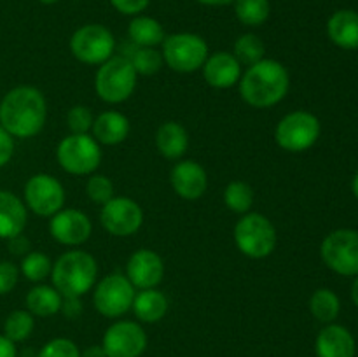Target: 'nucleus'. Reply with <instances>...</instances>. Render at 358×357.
Returning a JSON list of instances; mask_svg holds the SVG:
<instances>
[{
	"instance_id": "obj_26",
	"label": "nucleus",
	"mask_w": 358,
	"mask_h": 357,
	"mask_svg": "<svg viewBox=\"0 0 358 357\" xmlns=\"http://www.w3.org/2000/svg\"><path fill=\"white\" fill-rule=\"evenodd\" d=\"M128 35L140 48H154L157 44H163L164 41V30L161 23L149 16L133 18L128 27Z\"/></svg>"
},
{
	"instance_id": "obj_2",
	"label": "nucleus",
	"mask_w": 358,
	"mask_h": 357,
	"mask_svg": "<svg viewBox=\"0 0 358 357\" xmlns=\"http://www.w3.org/2000/svg\"><path fill=\"white\" fill-rule=\"evenodd\" d=\"M290 77L285 66L276 59L262 58L248 66L240 79V94L250 107L268 108L287 97Z\"/></svg>"
},
{
	"instance_id": "obj_34",
	"label": "nucleus",
	"mask_w": 358,
	"mask_h": 357,
	"mask_svg": "<svg viewBox=\"0 0 358 357\" xmlns=\"http://www.w3.org/2000/svg\"><path fill=\"white\" fill-rule=\"evenodd\" d=\"M86 192L91 202L103 205L114 198V184L105 175H91L86 184Z\"/></svg>"
},
{
	"instance_id": "obj_37",
	"label": "nucleus",
	"mask_w": 358,
	"mask_h": 357,
	"mask_svg": "<svg viewBox=\"0 0 358 357\" xmlns=\"http://www.w3.org/2000/svg\"><path fill=\"white\" fill-rule=\"evenodd\" d=\"M20 279V268L10 261H0V296L9 294Z\"/></svg>"
},
{
	"instance_id": "obj_28",
	"label": "nucleus",
	"mask_w": 358,
	"mask_h": 357,
	"mask_svg": "<svg viewBox=\"0 0 358 357\" xmlns=\"http://www.w3.org/2000/svg\"><path fill=\"white\" fill-rule=\"evenodd\" d=\"M35 328L34 315L28 310H14L10 312L3 322V336L9 338L13 343L24 342L30 338Z\"/></svg>"
},
{
	"instance_id": "obj_14",
	"label": "nucleus",
	"mask_w": 358,
	"mask_h": 357,
	"mask_svg": "<svg viewBox=\"0 0 358 357\" xmlns=\"http://www.w3.org/2000/svg\"><path fill=\"white\" fill-rule=\"evenodd\" d=\"M100 223L114 237H129L136 233L143 223V212L136 202L126 196L108 200L100 212Z\"/></svg>"
},
{
	"instance_id": "obj_8",
	"label": "nucleus",
	"mask_w": 358,
	"mask_h": 357,
	"mask_svg": "<svg viewBox=\"0 0 358 357\" xmlns=\"http://www.w3.org/2000/svg\"><path fill=\"white\" fill-rule=\"evenodd\" d=\"M320 136V121L315 114L306 111H294L282 118L276 125L275 139L282 149L289 153H303Z\"/></svg>"
},
{
	"instance_id": "obj_5",
	"label": "nucleus",
	"mask_w": 358,
	"mask_h": 357,
	"mask_svg": "<svg viewBox=\"0 0 358 357\" xmlns=\"http://www.w3.org/2000/svg\"><path fill=\"white\" fill-rule=\"evenodd\" d=\"M234 241L245 255L261 259L275 251L276 230L262 214L247 212L234 226Z\"/></svg>"
},
{
	"instance_id": "obj_42",
	"label": "nucleus",
	"mask_w": 358,
	"mask_h": 357,
	"mask_svg": "<svg viewBox=\"0 0 358 357\" xmlns=\"http://www.w3.org/2000/svg\"><path fill=\"white\" fill-rule=\"evenodd\" d=\"M0 357H17L16 343H13L3 335H0Z\"/></svg>"
},
{
	"instance_id": "obj_32",
	"label": "nucleus",
	"mask_w": 358,
	"mask_h": 357,
	"mask_svg": "<svg viewBox=\"0 0 358 357\" xmlns=\"http://www.w3.org/2000/svg\"><path fill=\"white\" fill-rule=\"evenodd\" d=\"M21 273L27 276L31 282H42L44 279H48L52 272L51 259L44 254V252H28L27 255H23L20 266Z\"/></svg>"
},
{
	"instance_id": "obj_33",
	"label": "nucleus",
	"mask_w": 358,
	"mask_h": 357,
	"mask_svg": "<svg viewBox=\"0 0 358 357\" xmlns=\"http://www.w3.org/2000/svg\"><path fill=\"white\" fill-rule=\"evenodd\" d=\"M133 69L136 74H142V76H154L161 70L163 66V55L159 51H156L154 48H140L133 52V56L129 58Z\"/></svg>"
},
{
	"instance_id": "obj_17",
	"label": "nucleus",
	"mask_w": 358,
	"mask_h": 357,
	"mask_svg": "<svg viewBox=\"0 0 358 357\" xmlns=\"http://www.w3.org/2000/svg\"><path fill=\"white\" fill-rule=\"evenodd\" d=\"M170 181L175 192L184 200L201 198L208 188V175H206L205 168L192 160L180 161L175 164L171 168Z\"/></svg>"
},
{
	"instance_id": "obj_44",
	"label": "nucleus",
	"mask_w": 358,
	"mask_h": 357,
	"mask_svg": "<svg viewBox=\"0 0 358 357\" xmlns=\"http://www.w3.org/2000/svg\"><path fill=\"white\" fill-rule=\"evenodd\" d=\"M199 4H205V6H227V4L234 2V0H198Z\"/></svg>"
},
{
	"instance_id": "obj_29",
	"label": "nucleus",
	"mask_w": 358,
	"mask_h": 357,
	"mask_svg": "<svg viewBox=\"0 0 358 357\" xmlns=\"http://www.w3.org/2000/svg\"><path fill=\"white\" fill-rule=\"evenodd\" d=\"M269 0H234V13L247 27H259L269 18Z\"/></svg>"
},
{
	"instance_id": "obj_43",
	"label": "nucleus",
	"mask_w": 358,
	"mask_h": 357,
	"mask_svg": "<svg viewBox=\"0 0 358 357\" xmlns=\"http://www.w3.org/2000/svg\"><path fill=\"white\" fill-rule=\"evenodd\" d=\"M80 357H107V354L101 345H90L80 352Z\"/></svg>"
},
{
	"instance_id": "obj_15",
	"label": "nucleus",
	"mask_w": 358,
	"mask_h": 357,
	"mask_svg": "<svg viewBox=\"0 0 358 357\" xmlns=\"http://www.w3.org/2000/svg\"><path fill=\"white\" fill-rule=\"evenodd\" d=\"M93 224L90 217L76 209H65L56 212L49 220V233L63 245H80L91 237Z\"/></svg>"
},
{
	"instance_id": "obj_38",
	"label": "nucleus",
	"mask_w": 358,
	"mask_h": 357,
	"mask_svg": "<svg viewBox=\"0 0 358 357\" xmlns=\"http://www.w3.org/2000/svg\"><path fill=\"white\" fill-rule=\"evenodd\" d=\"M14 154V136L0 126V168L6 167Z\"/></svg>"
},
{
	"instance_id": "obj_47",
	"label": "nucleus",
	"mask_w": 358,
	"mask_h": 357,
	"mask_svg": "<svg viewBox=\"0 0 358 357\" xmlns=\"http://www.w3.org/2000/svg\"><path fill=\"white\" fill-rule=\"evenodd\" d=\"M38 2H42V4H55V2H58V0H38Z\"/></svg>"
},
{
	"instance_id": "obj_23",
	"label": "nucleus",
	"mask_w": 358,
	"mask_h": 357,
	"mask_svg": "<svg viewBox=\"0 0 358 357\" xmlns=\"http://www.w3.org/2000/svg\"><path fill=\"white\" fill-rule=\"evenodd\" d=\"M157 150L168 160H178L189 147V135L180 122L168 121L157 128L156 133Z\"/></svg>"
},
{
	"instance_id": "obj_13",
	"label": "nucleus",
	"mask_w": 358,
	"mask_h": 357,
	"mask_svg": "<svg viewBox=\"0 0 358 357\" xmlns=\"http://www.w3.org/2000/svg\"><path fill=\"white\" fill-rule=\"evenodd\" d=\"M107 357H140L147 349V332L133 321H119L105 331L101 340Z\"/></svg>"
},
{
	"instance_id": "obj_35",
	"label": "nucleus",
	"mask_w": 358,
	"mask_h": 357,
	"mask_svg": "<svg viewBox=\"0 0 358 357\" xmlns=\"http://www.w3.org/2000/svg\"><path fill=\"white\" fill-rule=\"evenodd\" d=\"M35 357H80V350L72 340L55 338L45 343Z\"/></svg>"
},
{
	"instance_id": "obj_45",
	"label": "nucleus",
	"mask_w": 358,
	"mask_h": 357,
	"mask_svg": "<svg viewBox=\"0 0 358 357\" xmlns=\"http://www.w3.org/2000/svg\"><path fill=\"white\" fill-rule=\"evenodd\" d=\"M352 300H353V303H355L358 307V276H357L355 282H353V286H352Z\"/></svg>"
},
{
	"instance_id": "obj_12",
	"label": "nucleus",
	"mask_w": 358,
	"mask_h": 357,
	"mask_svg": "<svg viewBox=\"0 0 358 357\" xmlns=\"http://www.w3.org/2000/svg\"><path fill=\"white\" fill-rule=\"evenodd\" d=\"M24 203L37 216L52 217L65 205V189L52 175L37 174L24 184Z\"/></svg>"
},
{
	"instance_id": "obj_1",
	"label": "nucleus",
	"mask_w": 358,
	"mask_h": 357,
	"mask_svg": "<svg viewBox=\"0 0 358 357\" xmlns=\"http://www.w3.org/2000/svg\"><path fill=\"white\" fill-rule=\"evenodd\" d=\"M48 105L37 88L17 86L0 102V126L16 139H31L44 128Z\"/></svg>"
},
{
	"instance_id": "obj_36",
	"label": "nucleus",
	"mask_w": 358,
	"mask_h": 357,
	"mask_svg": "<svg viewBox=\"0 0 358 357\" xmlns=\"http://www.w3.org/2000/svg\"><path fill=\"white\" fill-rule=\"evenodd\" d=\"M93 112L86 105H76L66 114V125L72 133H87L93 126Z\"/></svg>"
},
{
	"instance_id": "obj_4",
	"label": "nucleus",
	"mask_w": 358,
	"mask_h": 357,
	"mask_svg": "<svg viewBox=\"0 0 358 357\" xmlns=\"http://www.w3.org/2000/svg\"><path fill=\"white\" fill-rule=\"evenodd\" d=\"M136 88V72L129 58L112 56L101 63L94 77L96 94L107 104H121L128 100Z\"/></svg>"
},
{
	"instance_id": "obj_40",
	"label": "nucleus",
	"mask_w": 358,
	"mask_h": 357,
	"mask_svg": "<svg viewBox=\"0 0 358 357\" xmlns=\"http://www.w3.org/2000/svg\"><path fill=\"white\" fill-rule=\"evenodd\" d=\"M9 252L14 255H27L30 252V240L23 234H16V237L9 238Z\"/></svg>"
},
{
	"instance_id": "obj_9",
	"label": "nucleus",
	"mask_w": 358,
	"mask_h": 357,
	"mask_svg": "<svg viewBox=\"0 0 358 357\" xmlns=\"http://www.w3.org/2000/svg\"><path fill=\"white\" fill-rule=\"evenodd\" d=\"M322 259L332 272L343 276L358 275V231L336 230L325 237L320 248Z\"/></svg>"
},
{
	"instance_id": "obj_30",
	"label": "nucleus",
	"mask_w": 358,
	"mask_h": 357,
	"mask_svg": "<svg viewBox=\"0 0 358 357\" xmlns=\"http://www.w3.org/2000/svg\"><path fill=\"white\" fill-rule=\"evenodd\" d=\"M264 42L255 34H243L236 42H234V58L241 65L252 66L264 58Z\"/></svg>"
},
{
	"instance_id": "obj_41",
	"label": "nucleus",
	"mask_w": 358,
	"mask_h": 357,
	"mask_svg": "<svg viewBox=\"0 0 358 357\" xmlns=\"http://www.w3.org/2000/svg\"><path fill=\"white\" fill-rule=\"evenodd\" d=\"M59 310L65 314L66 318H77L83 314V304H80L79 298H63Z\"/></svg>"
},
{
	"instance_id": "obj_46",
	"label": "nucleus",
	"mask_w": 358,
	"mask_h": 357,
	"mask_svg": "<svg viewBox=\"0 0 358 357\" xmlns=\"http://www.w3.org/2000/svg\"><path fill=\"white\" fill-rule=\"evenodd\" d=\"M352 189H353V195H355V198L358 200V174L355 175V178H353Z\"/></svg>"
},
{
	"instance_id": "obj_10",
	"label": "nucleus",
	"mask_w": 358,
	"mask_h": 357,
	"mask_svg": "<svg viewBox=\"0 0 358 357\" xmlns=\"http://www.w3.org/2000/svg\"><path fill=\"white\" fill-rule=\"evenodd\" d=\"M72 55L87 65H101L112 58L115 38L103 24H84L70 38Z\"/></svg>"
},
{
	"instance_id": "obj_21",
	"label": "nucleus",
	"mask_w": 358,
	"mask_h": 357,
	"mask_svg": "<svg viewBox=\"0 0 358 357\" xmlns=\"http://www.w3.org/2000/svg\"><path fill=\"white\" fill-rule=\"evenodd\" d=\"M93 139L98 144L105 146H117L128 136L129 133V121L124 114L117 111L101 112L91 126Z\"/></svg>"
},
{
	"instance_id": "obj_3",
	"label": "nucleus",
	"mask_w": 358,
	"mask_h": 357,
	"mask_svg": "<svg viewBox=\"0 0 358 357\" xmlns=\"http://www.w3.org/2000/svg\"><path fill=\"white\" fill-rule=\"evenodd\" d=\"M96 259L84 251H69L59 255L51 272L52 287L63 298H80L96 282Z\"/></svg>"
},
{
	"instance_id": "obj_39",
	"label": "nucleus",
	"mask_w": 358,
	"mask_h": 357,
	"mask_svg": "<svg viewBox=\"0 0 358 357\" xmlns=\"http://www.w3.org/2000/svg\"><path fill=\"white\" fill-rule=\"evenodd\" d=\"M150 0H110L112 6L122 14H138L149 6Z\"/></svg>"
},
{
	"instance_id": "obj_22",
	"label": "nucleus",
	"mask_w": 358,
	"mask_h": 357,
	"mask_svg": "<svg viewBox=\"0 0 358 357\" xmlns=\"http://www.w3.org/2000/svg\"><path fill=\"white\" fill-rule=\"evenodd\" d=\"M327 34L336 46L343 49L358 48V13L341 9L329 18Z\"/></svg>"
},
{
	"instance_id": "obj_6",
	"label": "nucleus",
	"mask_w": 358,
	"mask_h": 357,
	"mask_svg": "<svg viewBox=\"0 0 358 357\" xmlns=\"http://www.w3.org/2000/svg\"><path fill=\"white\" fill-rule=\"evenodd\" d=\"M59 167L72 175H90L100 167V144L87 133H72L56 149Z\"/></svg>"
},
{
	"instance_id": "obj_20",
	"label": "nucleus",
	"mask_w": 358,
	"mask_h": 357,
	"mask_svg": "<svg viewBox=\"0 0 358 357\" xmlns=\"http://www.w3.org/2000/svg\"><path fill=\"white\" fill-rule=\"evenodd\" d=\"M28 214L24 203L14 192L0 189V238L9 240L23 233Z\"/></svg>"
},
{
	"instance_id": "obj_27",
	"label": "nucleus",
	"mask_w": 358,
	"mask_h": 357,
	"mask_svg": "<svg viewBox=\"0 0 358 357\" xmlns=\"http://www.w3.org/2000/svg\"><path fill=\"white\" fill-rule=\"evenodd\" d=\"M310 310L313 317L320 322H332L339 315L341 303H339L338 294L331 289H317L310 300Z\"/></svg>"
},
{
	"instance_id": "obj_16",
	"label": "nucleus",
	"mask_w": 358,
	"mask_h": 357,
	"mask_svg": "<svg viewBox=\"0 0 358 357\" xmlns=\"http://www.w3.org/2000/svg\"><path fill=\"white\" fill-rule=\"evenodd\" d=\"M126 276L133 287L138 289H154L159 286L164 276V262L157 252L150 248H140L133 252L126 265Z\"/></svg>"
},
{
	"instance_id": "obj_25",
	"label": "nucleus",
	"mask_w": 358,
	"mask_h": 357,
	"mask_svg": "<svg viewBox=\"0 0 358 357\" xmlns=\"http://www.w3.org/2000/svg\"><path fill=\"white\" fill-rule=\"evenodd\" d=\"M27 308L35 317H51L62 308L63 296L51 286H35L27 294Z\"/></svg>"
},
{
	"instance_id": "obj_24",
	"label": "nucleus",
	"mask_w": 358,
	"mask_h": 357,
	"mask_svg": "<svg viewBox=\"0 0 358 357\" xmlns=\"http://www.w3.org/2000/svg\"><path fill=\"white\" fill-rule=\"evenodd\" d=\"M131 308L138 321L154 324L166 315L168 300L161 290L143 289L138 294H135Z\"/></svg>"
},
{
	"instance_id": "obj_11",
	"label": "nucleus",
	"mask_w": 358,
	"mask_h": 357,
	"mask_svg": "<svg viewBox=\"0 0 358 357\" xmlns=\"http://www.w3.org/2000/svg\"><path fill=\"white\" fill-rule=\"evenodd\" d=\"M135 287L128 276L112 273L101 279L94 287L93 303L103 317H121L131 308L135 300Z\"/></svg>"
},
{
	"instance_id": "obj_7",
	"label": "nucleus",
	"mask_w": 358,
	"mask_h": 357,
	"mask_svg": "<svg viewBox=\"0 0 358 357\" xmlns=\"http://www.w3.org/2000/svg\"><path fill=\"white\" fill-rule=\"evenodd\" d=\"M161 55L171 70L189 74L205 65L208 58V46L205 38L196 34H173L164 37Z\"/></svg>"
},
{
	"instance_id": "obj_19",
	"label": "nucleus",
	"mask_w": 358,
	"mask_h": 357,
	"mask_svg": "<svg viewBox=\"0 0 358 357\" xmlns=\"http://www.w3.org/2000/svg\"><path fill=\"white\" fill-rule=\"evenodd\" d=\"M355 338L339 324H329L318 332L315 342L317 357H355Z\"/></svg>"
},
{
	"instance_id": "obj_31",
	"label": "nucleus",
	"mask_w": 358,
	"mask_h": 357,
	"mask_svg": "<svg viewBox=\"0 0 358 357\" xmlns=\"http://www.w3.org/2000/svg\"><path fill=\"white\" fill-rule=\"evenodd\" d=\"M224 202L227 209L236 214H247L254 203V191L241 181H233L224 189Z\"/></svg>"
},
{
	"instance_id": "obj_18",
	"label": "nucleus",
	"mask_w": 358,
	"mask_h": 357,
	"mask_svg": "<svg viewBox=\"0 0 358 357\" xmlns=\"http://www.w3.org/2000/svg\"><path fill=\"white\" fill-rule=\"evenodd\" d=\"M201 69L206 83L219 90L234 86L241 79V63L234 58L233 52L219 51L208 56Z\"/></svg>"
}]
</instances>
